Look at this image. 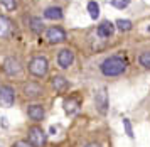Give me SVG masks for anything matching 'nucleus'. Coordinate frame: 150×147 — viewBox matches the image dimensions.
I'll return each mask as SVG.
<instances>
[{
	"instance_id": "nucleus-6",
	"label": "nucleus",
	"mask_w": 150,
	"mask_h": 147,
	"mask_svg": "<svg viewBox=\"0 0 150 147\" xmlns=\"http://www.w3.org/2000/svg\"><path fill=\"white\" fill-rule=\"evenodd\" d=\"M14 98H15V95H14V90L10 86H2L0 88V107H12L14 105Z\"/></svg>"
},
{
	"instance_id": "nucleus-25",
	"label": "nucleus",
	"mask_w": 150,
	"mask_h": 147,
	"mask_svg": "<svg viewBox=\"0 0 150 147\" xmlns=\"http://www.w3.org/2000/svg\"><path fill=\"white\" fill-rule=\"evenodd\" d=\"M149 32H150V27H149Z\"/></svg>"
},
{
	"instance_id": "nucleus-23",
	"label": "nucleus",
	"mask_w": 150,
	"mask_h": 147,
	"mask_svg": "<svg viewBox=\"0 0 150 147\" xmlns=\"http://www.w3.org/2000/svg\"><path fill=\"white\" fill-rule=\"evenodd\" d=\"M12 147H34L30 142H25V141H19V142H15Z\"/></svg>"
},
{
	"instance_id": "nucleus-2",
	"label": "nucleus",
	"mask_w": 150,
	"mask_h": 147,
	"mask_svg": "<svg viewBox=\"0 0 150 147\" xmlns=\"http://www.w3.org/2000/svg\"><path fill=\"white\" fill-rule=\"evenodd\" d=\"M47 69H49V63L46 58H42V56H35L30 59L29 63V73L37 76V78H42V76H46L47 74Z\"/></svg>"
},
{
	"instance_id": "nucleus-4",
	"label": "nucleus",
	"mask_w": 150,
	"mask_h": 147,
	"mask_svg": "<svg viewBox=\"0 0 150 147\" xmlns=\"http://www.w3.org/2000/svg\"><path fill=\"white\" fill-rule=\"evenodd\" d=\"M27 134H29V142L34 147H42L46 144V134L41 127H30Z\"/></svg>"
},
{
	"instance_id": "nucleus-15",
	"label": "nucleus",
	"mask_w": 150,
	"mask_h": 147,
	"mask_svg": "<svg viewBox=\"0 0 150 147\" xmlns=\"http://www.w3.org/2000/svg\"><path fill=\"white\" fill-rule=\"evenodd\" d=\"M64 108H66V112H68V113H76V112H78V108H79V103H78L74 98H71V100L64 101Z\"/></svg>"
},
{
	"instance_id": "nucleus-10",
	"label": "nucleus",
	"mask_w": 150,
	"mask_h": 147,
	"mask_svg": "<svg viewBox=\"0 0 150 147\" xmlns=\"http://www.w3.org/2000/svg\"><path fill=\"white\" fill-rule=\"evenodd\" d=\"M24 95L29 96V98H34V96H39L42 95V86L37 85V83H29L24 86Z\"/></svg>"
},
{
	"instance_id": "nucleus-12",
	"label": "nucleus",
	"mask_w": 150,
	"mask_h": 147,
	"mask_svg": "<svg viewBox=\"0 0 150 147\" xmlns=\"http://www.w3.org/2000/svg\"><path fill=\"white\" fill-rule=\"evenodd\" d=\"M44 17L49 20H59V19H62V10L59 7H47L44 10Z\"/></svg>"
},
{
	"instance_id": "nucleus-7",
	"label": "nucleus",
	"mask_w": 150,
	"mask_h": 147,
	"mask_svg": "<svg viewBox=\"0 0 150 147\" xmlns=\"http://www.w3.org/2000/svg\"><path fill=\"white\" fill-rule=\"evenodd\" d=\"M4 71L8 74V76H15V74H19L22 71V66L19 59H15V58H7L5 63H4Z\"/></svg>"
},
{
	"instance_id": "nucleus-13",
	"label": "nucleus",
	"mask_w": 150,
	"mask_h": 147,
	"mask_svg": "<svg viewBox=\"0 0 150 147\" xmlns=\"http://www.w3.org/2000/svg\"><path fill=\"white\" fill-rule=\"evenodd\" d=\"M68 80L64 78V76H54L52 78V86L56 88V91H64L66 88H68Z\"/></svg>"
},
{
	"instance_id": "nucleus-5",
	"label": "nucleus",
	"mask_w": 150,
	"mask_h": 147,
	"mask_svg": "<svg viewBox=\"0 0 150 147\" xmlns=\"http://www.w3.org/2000/svg\"><path fill=\"white\" fill-rule=\"evenodd\" d=\"M46 39L51 42V44H59L62 41H66V32L62 31L61 27H49L46 31Z\"/></svg>"
},
{
	"instance_id": "nucleus-8",
	"label": "nucleus",
	"mask_w": 150,
	"mask_h": 147,
	"mask_svg": "<svg viewBox=\"0 0 150 147\" xmlns=\"http://www.w3.org/2000/svg\"><path fill=\"white\" fill-rule=\"evenodd\" d=\"M73 61H74V53L71 49H62V51H59V54H57V63H59L61 68H64V69L69 68L73 64Z\"/></svg>"
},
{
	"instance_id": "nucleus-21",
	"label": "nucleus",
	"mask_w": 150,
	"mask_h": 147,
	"mask_svg": "<svg viewBox=\"0 0 150 147\" xmlns=\"http://www.w3.org/2000/svg\"><path fill=\"white\" fill-rule=\"evenodd\" d=\"M130 4V0H111V5L116 9H125Z\"/></svg>"
},
{
	"instance_id": "nucleus-19",
	"label": "nucleus",
	"mask_w": 150,
	"mask_h": 147,
	"mask_svg": "<svg viewBox=\"0 0 150 147\" xmlns=\"http://www.w3.org/2000/svg\"><path fill=\"white\" fill-rule=\"evenodd\" d=\"M30 29L34 32H41L42 31V20L41 19H32L30 20Z\"/></svg>"
},
{
	"instance_id": "nucleus-9",
	"label": "nucleus",
	"mask_w": 150,
	"mask_h": 147,
	"mask_svg": "<svg viewBox=\"0 0 150 147\" xmlns=\"http://www.w3.org/2000/svg\"><path fill=\"white\" fill-rule=\"evenodd\" d=\"M113 32H115V26H113L111 22H108V20L101 22V24H100V27H98V36H100V37H103V39H108V37H111V36H113Z\"/></svg>"
},
{
	"instance_id": "nucleus-20",
	"label": "nucleus",
	"mask_w": 150,
	"mask_h": 147,
	"mask_svg": "<svg viewBox=\"0 0 150 147\" xmlns=\"http://www.w3.org/2000/svg\"><path fill=\"white\" fill-rule=\"evenodd\" d=\"M123 127H125V132L130 139H133V128H132V123H130L128 118H123Z\"/></svg>"
},
{
	"instance_id": "nucleus-1",
	"label": "nucleus",
	"mask_w": 150,
	"mask_h": 147,
	"mask_svg": "<svg viewBox=\"0 0 150 147\" xmlns=\"http://www.w3.org/2000/svg\"><path fill=\"white\" fill-rule=\"evenodd\" d=\"M100 69L105 76H120L127 69V61L118 58V56H111V58H106L103 61Z\"/></svg>"
},
{
	"instance_id": "nucleus-14",
	"label": "nucleus",
	"mask_w": 150,
	"mask_h": 147,
	"mask_svg": "<svg viewBox=\"0 0 150 147\" xmlns=\"http://www.w3.org/2000/svg\"><path fill=\"white\" fill-rule=\"evenodd\" d=\"M10 31V20L7 17H0V37H7Z\"/></svg>"
},
{
	"instance_id": "nucleus-11",
	"label": "nucleus",
	"mask_w": 150,
	"mask_h": 147,
	"mask_svg": "<svg viewBox=\"0 0 150 147\" xmlns=\"http://www.w3.org/2000/svg\"><path fill=\"white\" fill-rule=\"evenodd\" d=\"M27 113L34 122H41L44 118V108H42V105H30Z\"/></svg>"
},
{
	"instance_id": "nucleus-24",
	"label": "nucleus",
	"mask_w": 150,
	"mask_h": 147,
	"mask_svg": "<svg viewBox=\"0 0 150 147\" xmlns=\"http://www.w3.org/2000/svg\"><path fill=\"white\" fill-rule=\"evenodd\" d=\"M86 147H101V146H100V144H88Z\"/></svg>"
},
{
	"instance_id": "nucleus-16",
	"label": "nucleus",
	"mask_w": 150,
	"mask_h": 147,
	"mask_svg": "<svg viewBox=\"0 0 150 147\" xmlns=\"http://www.w3.org/2000/svg\"><path fill=\"white\" fill-rule=\"evenodd\" d=\"M88 12L91 19H98L100 17V5L96 2H89L88 4Z\"/></svg>"
},
{
	"instance_id": "nucleus-18",
	"label": "nucleus",
	"mask_w": 150,
	"mask_h": 147,
	"mask_svg": "<svg viewBox=\"0 0 150 147\" xmlns=\"http://www.w3.org/2000/svg\"><path fill=\"white\" fill-rule=\"evenodd\" d=\"M138 61H140V64H142L143 68L150 69V51H147V53H142V54H140Z\"/></svg>"
},
{
	"instance_id": "nucleus-17",
	"label": "nucleus",
	"mask_w": 150,
	"mask_h": 147,
	"mask_svg": "<svg viewBox=\"0 0 150 147\" xmlns=\"http://www.w3.org/2000/svg\"><path fill=\"white\" fill-rule=\"evenodd\" d=\"M115 24H116V27H118L122 32H127V31H130V29H132V22H130V20H127V19H118Z\"/></svg>"
},
{
	"instance_id": "nucleus-3",
	"label": "nucleus",
	"mask_w": 150,
	"mask_h": 147,
	"mask_svg": "<svg viewBox=\"0 0 150 147\" xmlns=\"http://www.w3.org/2000/svg\"><path fill=\"white\" fill-rule=\"evenodd\" d=\"M95 105L100 113L106 115V112H108V93H106V88L105 86L100 88L95 93Z\"/></svg>"
},
{
	"instance_id": "nucleus-22",
	"label": "nucleus",
	"mask_w": 150,
	"mask_h": 147,
	"mask_svg": "<svg viewBox=\"0 0 150 147\" xmlns=\"http://www.w3.org/2000/svg\"><path fill=\"white\" fill-rule=\"evenodd\" d=\"M0 4L5 7L7 10H14L15 9V0H0Z\"/></svg>"
}]
</instances>
